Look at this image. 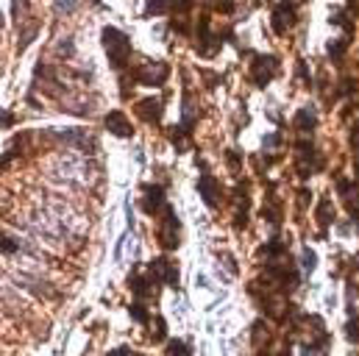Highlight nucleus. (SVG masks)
Here are the masks:
<instances>
[{
	"mask_svg": "<svg viewBox=\"0 0 359 356\" xmlns=\"http://www.w3.org/2000/svg\"><path fill=\"white\" fill-rule=\"evenodd\" d=\"M301 3H307V0H301Z\"/></svg>",
	"mask_w": 359,
	"mask_h": 356,
	"instance_id": "a211bd4d",
	"label": "nucleus"
},
{
	"mask_svg": "<svg viewBox=\"0 0 359 356\" xmlns=\"http://www.w3.org/2000/svg\"><path fill=\"white\" fill-rule=\"evenodd\" d=\"M167 356H189V348H187V345H181V342H170Z\"/></svg>",
	"mask_w": 359,
	"mask_h": 356,
	"instance_id": "2eb2a0df",
	"label": "nucleus"
},
{
	"mask_svg": "<svg viewBox=\"0 0 359 356\" xmlns=\"http://www.w3.org/2000/svg\"><path fill=\"white\" fill-rule=\"evenodd\" d=\"M192 0H148L145 17H156V14H178V12H189Z\"/></svg>",
	"mask_w": 359,
	"mask_h": 356,
	"instance_id": "39448f33",
	"label": "nucleus"
},
{
	"mask_svg": "<svg viewBox=\"0 0 359 356\" xmlns=\"http://www.w3.org/2000/svg\"><path fill=\"white\" fill-rule=\"evenodd\" d=\"M165 206V189L162 187H145V200H142V209L148 215H156V211Z\"/></svg>",
	"mask_w": 359,
	"mask_h": 356,
	"instance_id": "9d476101",
	"label": "nucleus"
},
{
	"mask_svg": "<svg viewBox=\"0 0 359 356\" xmlns=\"http://www.w3.org/2000/svg\"><path fill=\"white\" fill-rule=\"evenodd\" d=\"M315 262H318V259H315V253H312V251H309V248H307V251H304V270H307V273H309V270H312V267H315Z\"/></svg>",
	"mask_w": 359,
	"mask_h": 356,
	"instance_id": "dca6fc26",
	"label": "nucleus"
},
{
	"mask_svg": "<svg viewBox=\"0 0 359 356\" xmlns=\"http://www.w3.org/2000/svg\"><path fill=\"white\" fill-rule=\"evenodd\" d=\"M278 76V59L276 56H254V64H251V81L256 87H267L270 78Z\"/></svg>",
	"mask_w": 359,
	"mask_h": 356,
	"instance_id": "7ed1b4c3",
	"label": "nucleus"
},
{
	"mask_svg": "<svg viewBox=\"0 0 359 356\" xmlns=\"http://www.w3.org/2000/svg\"><path fill=\"white\" fill-rule=\"evenodd\" d=\"M201 195H203V200H206L209 206H218V184H214L212 176H203V178H201Z\"/></svg>",
	"mask_w": 359,
	"mask_h": 356,
	"instance_id": "ddd939ff",
	"label": "nucleus"
},
{
	"mask_svg": "<svg viewBox=\"0 0 359 356\" xmlns=\"http://www.w3.org/2000/svg\"><path fill=\"white\" fill-rule=\"evenodd\" d=\"M136 112L145 123H159L162 120V101L159 98H142L136 103Z\"/></svg>",
	"mask_w": 359,
	"mask_h": 356,
	"instance_id": "1a4fd4ad",
	"label": "nucleus"
},
{
	"mask_svg": "<svg viewBox=\"0 0 359 356\" xmlns=\"http://www.w3.org/2000/svg\"><path fill=\"white\" fill-rule=\"evenodd\" d=\"M290 25H296V6H293V0H281L273 9V31L284 34Z\"/></svg>",
	"mask_w": 359,
	"mask_h": 356,
	"instance_id": "423d86ee",
	"label": "nucleus"
},
{
	"mask_svg": "<svg viewBox=\"0 0 359 356\" xmlns=\"http://www.w3.org/2000/svg\"><path fill=\"white\" fill-rule=\"evenodd\" d=\"M315 123H318V120H315V114H312L309 109H304V112L296 117V125H298L301 131H312V128H315Z\"/></svg>",
	"mask_w": 359,
	"mask_h": 356,
	"instance_id": "4468645a",
	"label": "nucleus"
},
{
	"mask_svg": "<svg viewBox=\"0 0 359 356\" xmlns=\"http://www.w3.org/2000/svg\"><path fill=\"white\" fill-rule=\"evenodd\" d=\"M156 237H159L162 248H167V251L178 248V237H181V223H178L176 211H173L170 206H165V220H162V226L156 229Z\"/></svg>",
	"mask_w": 359,
	"mask_h": 356,
	"instance_id": "f03ea898",
	"label": "nucleus"
},
{
	"mask_svg": "<svg viewBox=\"0 0 359 356\" xmlns=\"http://www.w3.org/2000/svg\"><path fill=\"white\" fill-rule=\"evenodd\" d=\"M106 128L114 131L117 136H131V123L125 120L123 112H112V114L106 117Z\"/></svg>",
	"mask_w": 359,
	"mask_h": 356,
	"instance_id": "f8f14e48",
	"label": "nucleus"
},
{
	"mask_svg": "<svg viewBox=\"0 0 359 356\" xmlns=\"http://www.w3.org/2000/svg\"><path fill=\"white\" fill-rule=\"evenodd\" d=\"M337 189L345 195V206L353 211V215H359V184H353V181H340Z\"/></svg>",
	"mask_w": 359,
	"mask_h": 356,
	"instance_id": "9b49d317",
	"label": "nucleus"
},
{
	"mask_svg": "<svg viewBox=\"0 0 359 356\" xmlns=\"http://www.w3.org/2000/svg\"><path fill=\"white\" fill-rule=\"evenodd\" d=\"M103 48H106V56L112 61L114 70H125L128 59L134 56V48H131V39L120 31V28H103Z\"/></svg>",
	"mask_w": 359,
	"mask_h": 356,
	"instance_id": "f257e3e1",
	"label": "nucleus"
},
{
	"mask_svg": "<svg viewBox=\"0 0 359 356\" xmlns=\"http://www.w3.org/2000/svg\"><path fill=\"white\" fill-rule=\"evenodd\" d=\"M128 253H139V240L134 231H125L120 237V242L114 245V262L117 264H125L128 262Z\"/></svg>",
	"mask_w": 359,
	"mask_h": 356,
	"instance_id": "6e6552de",
	"label": "nucleus"
},
{
	"mask_svg": "<svg viewBox=\"0 0 359 356\" xmlns=\"http://www.w3.org/2000/svg\"><path fill=\"white\" fill-rule=\"evenodd\" d=\"M167 76H170V67H167L165 61H151V64H145V67L134 70V81H136V84H148V87L165 84Z\"/></svg>",
	"mask_w": 359,
	"mask_h": 356,
	"instance_id": "20e7f679",
	"label": "nucleus"
},
{
	"mask_svg": "<svg viewBox=\"0 0 359 356\" xmlns=\"http://www.w3.org/2000/svg\"><path fill=\"white\" fill-rule=\"evenodd\" d=\"M148 275L154 278V281H167V284H176L178 281V270H176V264L173 262H167V259H156V262H151V270H148Z\"/></svg>",
	"mask_w": 359,
	"mask_h": 356,
	"instance_id": "0eeeda50",
	"label": "nucleus"
},
{
	"mask_svg": "<svg viewBox=\"0 0 359 356\" xmlns=\"http://www.w3.org/2000/svg\"><path fill=\"white\" fill-rule=\"evenodd\" d=\"M0 28H3V14H0Z\"/></svg>",
	"mask_w": 359,
	"mask_h": 356,
	"instance_id": "f3484780",
	"label": "nucleus"
}]
</instances>
